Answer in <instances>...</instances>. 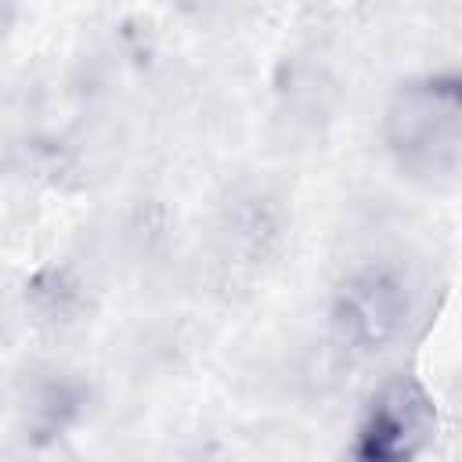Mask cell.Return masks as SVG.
<instances>
[{"label": "cell", "instance_id": "6da1fadb", "mask_svg": "<svg viewBox=\"0 0 462 462\" xmlns=\"http://www.w3.org/2000/svg\"><path fill=\"white\" fill-rule=\"evenodd\" d=\"M386 148L408 177L451 188L462 162V94L455 76L401 83L386 108Z\"/></svg>", "mask_w": 462, "mask_h": 462}, {"label": "cell", "instance_id": "7a4b0ae2", "mask_svg": "<svg viewBox=\"0 0 462 462\" xmlns=\"http://www.w3.org/2000/svg\"><path fill=\"white\" fill-rule=\"evenodd\" d=\"M411 318V289L390 263H365L343 278L332 303L336 339L354 354H383L404 336Z\"/></svg>", "mask_w": 462, "mask_h": 462}, {"label": "cell", "instance_id": "3957f363", "mask_svg": "<svg viewBox=\"0 0 462 462\" xmlns=\"http://www.w3.org/2000/svg\"><path fill=\"white\" fill-rule=\"evenodd\" d=\"M437 433V408L422 383L411 375H393L372 390L365 401L354 455L368 462H404L415 458Z\"/></svg>", "mask_w": 462, "mask_h": 462}]
</instances>
